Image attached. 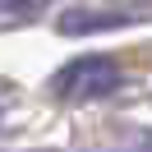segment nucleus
<instances>
[{
	"mask_svg": "<svg viewBox=\"0 0 152 152\" xmlns=\"http://www.w3.org/2000/svg\"><path fill=\"white\" fill-rule=\"evenodd\" d=\"M0 5H10V10H28L32 0H0Z\"/></svg>",
	"mask_w": 152,
	"mask_h": 152,
	"instance_id": "obj_3",
	"label": "nucleus"
},
{
	"mask_svg": "<svg viewBox=\"0 0 152 152\" xmlns=\"http://www.w3.org/2000/svg\"><path fill=\"white\" fill-rule=\"evenodd\" d=\"M129 23V14H83V10H69L60 19V32H102V28H120Z\"/></svg>",
	"mask_w": 152,
	"mask_h": 152,
	"instance_id": "obj_2",
	"label": "nucleus"
},
{
	"mask_svg": "<svg viewBox=\"0 0 152 152\" xmlns=\"http://www.w3.org/2000/svg\"><path fill=\"white\" fill-rule=\"evenodd\" d=\"M120 83H124V74L111 56H78L51 78L56 97H65V102H97V97H111Z\"/></svg>",
	"mask_w": 152,
	"mask_h": 152,
	"instance_id": "obj_1",
	"label": "nucleus"
}]
</instances>
